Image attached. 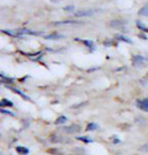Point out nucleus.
<instances>
[{"label": "nucleus", "mask_w": 148, "mask_h": 155, "mask_svg": "<svg viewBox=\"0 0 148 155\" xmlns=\"http://www.w3.org/2000/svg\"><path fill=\"white\" fill-rule=\"evenodd\" d=\"M97 10H94V9H87V10H80V11H77L76 13H74V16L76 17H82V16H90V15H94V12H97Z\"/></svg>", "instance_id": "1"}, {"label": "nucleus", "mask_w": 148, "mask_h": 155, "mask_svg": "<svg viewBox=\"0 0 148 155\" xmlns=\"http://www.w3.org/2000/svg\"><path fill=\"white\" fill-rule=\"evenodd\" d=\"M79 126L78 125H72V126H68V127H64L63 128V131L68 134H74V133H77L79 131Z\"/></svg>", "instance_id": "2"}, {"label": "nucleus", "mask_w": 148, "mask_h": 155, "mask_svg": "<svg viewBox=\"0 0 148 155\" xmlns=\"http://www.w3.org/2000/svg\"><path fill=\"white\" fill-rule=\"evenodd\" d=\"M145 62H146V59L143 58L142 56H134L133 57V65L136 66V67L142 66Z\"/></svg>", "instance_id": "3"}, {"label": "nucleus", "mask_w": 148, "mask_h": 155, "mask_svg": "<svg viewBox=\"0 0 148 155\" xmlns=\"http://www.w3.org/2000/svg\"><path fill=\"white\" fill-rule=\"evenodd\" d=\"M137 107L142 110H146V112H148V98H144V99H142V101H138Z\"/></svg>", "instance_id": "4"}, {"label": "nucleus", "mask_w": 148, "mask_h": 155, "mask_svg": "<svg viewBox=\"0 0 148 155\" xmlns=\"http://www.w3.org/2000/svg\"><path fill=\"white\" fill-rule=\"evenodd\" d=\"M124 25H125V22L123 20H119V19L110 21V27L111 28H121V27H123Z\"/></svg>", "instance_id": "5"}, {"label": "nucleus", "mask_w": 148, "mask_h": 155, "mask_svg": "<svg viewBox=\"0 0 148 155\" xmlns=\"http://www.w3.org/2000/svg\"><path fill=\"white\" fill-rule=\"evenodd\" d=\"M16 151H17V153L21 154V155L28 154V149L25 148V147H22V146H18V147H16Z\"/></svg>", "instance_id": "6"}, {"label": "nucleus", "mask_w": 148, "mask_h": 155, "mask_svg": "<svg viewBox=\"0 0 148 155\" xmlns=\"http://www.w3.org/2000/svg\"><path fill=\"white\" fill-rule=\"evenodd\" d=\"M0 106L1 107H12V102L10 101H7V99H2L0 101Z\"/></svg>", "instance_id": "7"}, {"label": "nucleus", "mask_w": 148, "mask_h": 155, "mask_svg": "<svg viewBox=\"0 0 148 155\" xmlns=\"http://www.w3.org/2000/svg\"><path fill=\"white\" fill-rule=\"evenodd\" d=\"M136 25H137V27L140 28L141 31H147L148 33V28H146L145 27V25H143V23H142L141 21H136Z\"/></svg>", "instance_id": "8"}, {"label": "nucleus", "mask_w": 148, "mask_h": 155, "mask_svg": "<svg viewBox=\"0 0 148 155\" xmlns=\"http://www.w3.org/2000/svg\"><path fill=\"white\" fill-rule=\"evenodd\" d=\"M139 14L140 15H148V5L142 7L140 10H139Z\"/></svg>", "instance_id": "9"}, {"label": "nucleus", "mask_w": 148, "mask_h": 155, "mask_svg": "<svg viewBox=\"0 0 148 155\" xmlns=\"http://www.w3.org/2000/svg\"><path fill=\"white\" fill-rule=\"evenodd\" d=\"M59 38H62V36L57 35V34H54V35H50V36H47L46 37V39L47 40H57V39H59Z\"/></svg>", "instance_id": "10"}, {"label": "nucleus", "mask_w": 148, "mask_h": 155, "mask_svg": "<svg viewBox=\"0 0 148 155\" xmlns=\"http://www.w3.org/2000/svg\"><path fill=\"white\" fill-rule=\"evenodd\" d=\"M116 37L119 38V40L124 41V42H127V43H132V41H131V40H129V38H127V37L121 36V35H118V36H116Z\"/></svg>", "instance_id": "11"}, {"label": "nucleus", "mask_w": 148, "mask_h": 155, "mask_svg": "<svg viewBox=\"0 0 148 155\" xmlns=\"http://www.w3.org/2000/svg\"><path fill=\"white\" fill-rule=\"evenodd\" d=\"M139 150H140L141 152H144V153H148V143L142 145L141 147L139 148Z\"/></svg>", "instance_id": "12"}, {"label": "nucleus", "mask_w": 148, "mask_h": 155, "mask_svg": "<svg viewBox=\"0 0 148 155\" xmlns=\"http://www.w3.org/2000/svg\"><path fill=\"white\" fill-rule=\"evenodd\" d=\"M66 120H67V118H66V117L61 116V117H59V118L57 119L56 124H63V123H65V122H66Z\"/></svg>", "instance_id": "13"}, {"label": "nucleus", "mask_w": 148, "mask_h": 155, "mask_svg": "<svg viewBox=\"0 0 148 155\" xmlns=\"http://www.w3.org/2000/svg\"><path fill=\"white\" fill-rule=\"evenodd\" d=\"M97 128V124H94V123H92V124H89L87 126L86 130H87V131H92V130H95Z\"/></svg>", "instance_id": "14"}, {"label": "nucleus", "mask_w": 148, "mask_h": 155, "mask_svg": "<svg viewBox=\"0 0 148 155\" xmlns=\"http://www.w3.org/2000/svg\"><path fill=\"white\" fill-rule=\"evenodd\" d=\"M83 43L85 44V45H87L89 48H90V47H94V43L90 42V41H83Z\"/></svg>", "instance_id": "15"}, {"label": "nucleus", "mask_w": 148, "mask_h": 155, "mask_svg": "<svg viewBox=\"0 0 148 155\" xmlns=\"http://www.w3.org/2000/svg\"><path fill=\"white\" fill-rule=\"evenodd\" d=\"M64 9H65V10H67V11H71V10H74V6H73V5H69V6L65 7Z\"/></svg>", "instance_id": "16"}, {"label": "nucleus", "mask_w": 148, "mask_h": 155, "mask_svg": "<svg viewBox=\"0 0 148 155\" xmlns=\"http://www.w3.org/2000/svg\"><path fill=\"white\" fill-rule=\"evenodd\" d=\"M0 113H3V114H6V115H10V116H13L12 113L8 112V110H0Z\"/></svg>", "instance_id": "17"}, {"label": "nucleus", "mask_w": 148, "mask_h": 155, "mask_svg": "<svg viewBox=\"0 0 148 155\" xmlns=\"http://www.w3.org/2000/svg\"><path fill=\"white\" fill-rule=\"evenodd\" d=\"M0 137H1V135H0Z\"/></svg>", "instance_id": "18"}]
</instances>
